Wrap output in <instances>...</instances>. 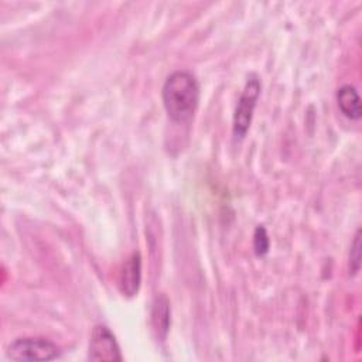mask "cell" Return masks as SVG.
<instances>
[{
    "label": "cell",
    "instance_id": "6da1fadb",
    "mask_svg": "<svg viewBox=\"0 0 362 362\" xmlns=\"http://www.w3.org/2000/svg\"><path fill=\"white\" fill-rule=\"evenodd\" d=\"M161 98L171 122L188 123L194 117L199 102L198 79L188 71H174L163 85Z\"/></svg>",
    "mask_w": 362,
    "mask_h": 362
},
{
    "label": "cell",
    "instance_id": "7a4b0ae2",
    "mask_svg": "<svg viewBox=\"0 0 362 362\" xmlns=\"http://www.w3.org/2000/svg\"><path fill=\"white\" fill-rule=\"evenodd\" d=\"M6 355L13 361H52L59 358L61 348L42 337H23L7 346Z\"/></svg>",
    "mask_w": 362,
    "mask_h": 362
},
{
    "label": "cell",
    "instance_id": "3957f363",
    "mask_svg": "<svg viewBox=\"0 0 362 362\" xmlns=\"http://www.w3.org/2000/svg\"><path fill=\"white\" fill-rule=\"evenodd\" d=\"M260 79L256 74H250L243 86V90L238 99L233 113V134L235 137L243 139L250 127L255 107L260 95Z\"/></svg>",
    "mask_w": 362,
    "mask_h": 362
},
{
    "label": "cell",
    "instance_id": "277c9868",
    "mask_svg": "<svg viewBox=\"0 0 362 362\" xmlns=\"http://www.w3.org/2000/svg\"><path fill=\"white\" fill-rule=\"evenodd\" d=\"M88 358L90 361H122L120 346L113 335V332L105 324H98L93 327L89 341Z\"/></svg>",
    "mask_w": 362,
    "mask_h": 362
},
{
    "label": "cell",
    "instance_id": "5b68a950",
    "mask_svg": "<svg viewBox=\"0 0 362 362\" xmlns=\"http://www.w3.org/2000/svg\"><path fill=\"white\" fill-rule=\"evenodd\" d=\"M141 281V257L134 252L123 264L119 276V287L123 296L133 297L140 287Z\"/></svg>",
    "mask_w": 362,
    "mask_h": 362
},
{
    "label": "cell",
    "instance_id": "8992f818",
    "mask_svg": "<svg viewBox=\"0 0 362 362\" xmlns=\"http://www.w3.org/2000/svg\"><path fill=\"white\" fill-rule=\"evenodd\" d=\"M150 320H151V328H153V332L156 334V338L160 341H164L171 324V308L165 294H157L156 298L153 300Z\"/></svg>",
    "mask_w": 362,
    "mask_h": 362
},
{
    "label": "cell",
    "instance_id": "52a82bcc",
    "mask_svg": "<svg viewBox=\"0 0 362 362\" xmlns=\"http://www.w3.org/2000/svg\"><path fill=\"white\" fill-rule=\"evenodd\" d=\"M337 103L339 110L342 112L344 116L348 119L356 120L362 115L361 109V98L355 86L352 85H342L337 90Z\"/></svg>",
    "mask_w": 362,
    "mask_h": 362
},
{
    "label": "cell",
    "instance_id": "ba28073f",
    "mask_svg": "<svg viewBox=\"0 0 362 362\" xmlns=\"http://www.w3.org/2000/svg\"><path fill=\"white\" fill-rule=\"evenodd\" d=\"M269 246H270V240H269L267 230L263 225H259L253 233V250L257 256H263L269 252Z\"/></svg>",
    "mask_w": 362,
    "mask_h": 362
},
{
    "label": "cell",
    "instance_id": "9c48e42d",
    "mask_svg": "<svg viewBox=\"0 0 362 362\" xmlns=\"http://www.w3.org/2000/svg\"><path fill=\"white\" fill-rule=\"evenodd\" d=\"M361 266V230H358L351 243L349 252V273L356 274Z\"/></svg>",
    "mask_w": 362,
    "mask_h": 362
}]
</instances>
